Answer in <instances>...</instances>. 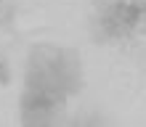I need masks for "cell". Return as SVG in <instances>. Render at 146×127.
<instances>
[{
  "mask_svg": "<svg viewBox=\"0 0 146 127\" xmlns=\"http://www.w3.org/2000/svg\"><path fill=\"white\" fill-rule=\"evenodd\" d=\"M11 82V74H8V66H5V61L0 58V85H8Z\"/></svg>",
  "mask_w": 146,
  "mask_h": 127,
  "instance_id": "cell-1",
  "label": "cell"
}]
</instances>
